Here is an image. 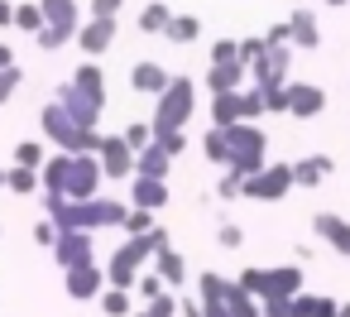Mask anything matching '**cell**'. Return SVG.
<instances>
[{"label":"cell","instance_id":"cell-25","mask_svg":"<svg viewBox=\"0 0 350 317\" xmlns=\"http://www.w3.org/2000/svg\"><path fill=\"white\" fill-rule=\"evenodd\" d=\"M168 168H173V154L154 140L149 149H139V159H135V173L139 178H168Z\"/></svg>","mask_w":350,"mask_h":317},{"label":"cell","instance_id":"cell-9","mask_svg":"<svg viewBox=\"0 0 350 317\" xmlns=\"http://www.w3.org/2000/svg\"><path fill=\"white\" fill-rule=\"evenodd\" d=\"M63 288H68V298H72V303H101V293L111 288V279H106V269L92 259V264L63 269Z\"/></svg>","mask_w":350,"mask_h":317},{"label":"cell","instance_id":"cell-61","mask_svg":"<svg viewBox=\"0 0 350 317\" xmlns=\"http://www.w3.org/2000/svg\"><path fill=\"white\" fill-rule=\"evenodd\" d=\"M135 317H139V312H135Z\"/></svg>","mask_w":350,"mask_h":317},{"label":"cell","instance_id":"cell-58","mask_svg":"<svg viewBox=\"0 0 350 317\" xmlns=\"http://www.w3.org/2000/svg\"><path fill=\"white\" fill-rule=\"evenodd\" d=\"M5 173H10V168H0V192H5Z\"/></svg>","mask_w":350,"mask_h":317},{"label":"cell","instance_id":"cell-54","mask_svg":"<svg viewBox=\"0 0 350 317\" xmlns=\"http://www.w3.org/2000/svg\"><path fill=\"white\" fill-rule=\"evenodd\" d=\"M269 44H293V25L288 20H278V25H269V34H264Z\"/></svg>","mask_w":350,"mask_h":317},{"label":"cell","instance_id":"cell-23","mask_svg":"<svg viewBox=\"0 0 350 317\" xmlns=\"http://www.w3.org/2000/svg\"><path fill=\"white\" fill-rule=\"evenodd\" d=\"M302 264L293 259V264H273L269 269V298H297L302 293Z\"/></svg>","mask_w":350,"mask_h":317},{"label":"cell","instance_id":"cell-36","mask_svg":"<svg viewBox=\"0 0 350 317\" xmlns=\"http://www.w3.org/2000/svg\"><path fill=\"white\" fill-rule=\"evenodd\" d=\"M235 283H240V288H250L254 298H269V269H264V264L240 269V274H235Z\"/></svg>","mask_w":350,"mask_h":317},{"label":"cell","instance_id":"cell-21","mask_svg":"<svg viewBox=\"0 0 350 317\" xmlns=\"http://www.w3.org/2000/svg\"><path fill=\"white\" fill-rule=\"evenodd\" d=\"M331 168H336V159L331 154H312V159H293V183L297 188H321L326 178H331Z\"/></svg>","mask_w":350,"mask_h":317},{"label":"cell","instance_id":"cell-6","mask_svg":"<svg viewBox=\"0 0 350 317\" xmlns=\"http://www.w3.org/2000/svg\"><path fill=\"white\" fill-rule=\"evenodd\" d=\"M230 168L245 173V178L269 168V135H264V125H254V121L230 125Z\"/></svg>","mask_w":350,"mask_h":317},{"label":"cell","instance_id":"cell-41","mask_svg":"<svg viewBox=\"0 0 350 317\" xmlns=\"http://www.w3.org/2000/svg\"><path fill=\"white\" fill-rule=\"evenodd\" d=\"M216 197H221V202H235V197H245V173L226 168V173H221V183H216Z\"/></svg>","mask_w":350,"mask_h":317},{"label":"cell","instance_id":"cell-59","mask_svg":"<svg viewBox=\"0 0 350 317\" xmlns=\"http://www.w3.org/2000/svg\"><path fill=\"white\" fill-rule=\"evenodd\" d=\"M326 5H350V0H326Z\"/></svg>","mask_w":350,"mask_h":317},{"label":"cell","instance_id":"cell-27","mask_svg":"<svg viewBox=\"0 0 350 317\" xmlns=\"http://www.w3.org/2000/svg\"><path fill=\"white\" fill-rule=\"evenodd\" d=\"M173 5H168V0H149V5L139 10V29L144 34H168V25H173Z\"/></svg>","mask_w":350,"mask_h":317},{"label":"cell","instance_id":"cell-7","mask_svg":"<svg viewBox=\"0 0 350 317\" xmlns=\"http://www.w3.org/2000/svg\"><path fill=\"white\" fill-rule=\"evenodd\" d=\"M293 188H297L293 183V159H273L269 168H259V173L245 178V197L250 202H283Z\"/></svg>","mask_w":350,"mask_h":317},{"label":"cell","instance_id":"cell-10","mask_svg":"<svg viewBox=\"0 0 350 317\" xmlns=\"http://www.w3.org/2000/svg\"><path fill=\"white\" fill-rule=\"evenodd\" d=\"M269 44V39H264ZM288 68H293V44H269L264 58L250 68V82L259 87H273V82H288Z\"/></svg>","mask_w":350,"mask_h":317},{"label":"cell","instance_id":"cell-26","mask_svg":"<svg viewBox=\"0 0 350 317\" xmlns=\"http://www.w3.org/2000/svg\"><path fill=\"white\" fill-rule=\"evenodd\" d=\"M154 269H159V274H163V283H168V288H173V293H178V288H183V283H187V259H183V255H178V250H173V245H168V250H163V255H154Z\"/></svg>","mask_w":350,"mask_h":317},{"label":"cell","instance_id":"cell-34","mask_svg":"<svg viewBox=\"0 0 350 317\" xmlns=\"http://www.w3.org/2000/svg\"><path fill=\"white\" fill-rule=\"evenodd\" d=\"M101 312H106V317H135L130 288H106V293H101Z\"/></svg>","mask_w":350,"mask_h":317},{"label":"cell","instance_id":"cell-28","mask_svg":"<svg viewBox=\"0 0 350 317\" xmlns=\"http://www.w3.org/2000/svg\"><path fill=\"white\" fill-rule=\"evenodd\" d=\"M68 164H72V154H49V164L39 168V178H44V192H58L63 197V188H68Z\"/></svg>","mask_w":350,"mask_h":317},{"label":"cell","instance_id":"cell-39","mask_svg":"<svg viewBox=\"0 0 350 317\" xmlns=\"http://www.w3.org/2000/svg\"><path fill=\"white\" fill-rule=\"evenodd\" d=\"M240 101H245V121H259V116L269 111V101H264V87H259V82L240 87Z\"/></svg>","mask_w":350,"mask_h":317},{"label":"cell","instance_id":"cell-1","mask_svg":"<svg viewBox=\"0 0 350 317\" xmlns=\"http://www.w3.org/2000/svg\"><path fill=\"white\" fill-rule=\"evenodd\" d=\"M44 216H49L58 231H106V226H125L130 202H120V197H87V202H72V197L44 192Z\"/></svg>","mask_w":350,"mask_h":317},{"label":"cell","instance_id":"cell-31","mask_svg":"<svg viewBox=\"0 0 350 317\" xmlns=\"http://www.w3.org/2000/svg\"><path fill=\"white\" fill-rule=\"evenodd\" d=\"M202 154H206L211 164H221V168H230V130H221V125H211V130L202 135Z\"/></svg>","mask_w":350,"mask_h":317},{"label":"cell","instance_id":"cell-30","mask_svg":"<svg viewBox=\"0 0 350 317\" xmlns=\"http://www.w3.org/2000/svg\"><path fill=\"white\" fill-rule=\"evenodd\" d=\"M168 44H178V49H187V44H197L202 39V15H173V25H168V34H163Z\"/></svg>","mask_w":350,"mask_h":317},{"label":"cell","instance_id":"cell-37","mask_svg":"<svg viewBox=\"0 0 350 317\" xmlns=\"http://www.w3.org/2000/svg\"><path fill=\"white\" fill-rule=\"evenodd\" d=\"M120 135H125V144L139 154V149H149V144H154V121H130Z\"/></svg>","mask_w":350,"mask_h":317},{"label":"cell","instance_id":"cell-53","mask_svg":"<svg viewBox=\"0 0 350 317\" xmlns=\"http://www.w3.org/2000/svg\"><path fill=\"white\" fill-rule=\"evenodd\" d=\"M264 317H293V298H264Z\"/></svg>","mask_w":350,"mask_h":317},{"label":"cell","instance_id":"cell-5","mask_svg":"<svg viewBox=\"0 0 350 317\" xmlns=\"http://www.w3.org/2000/svg\"><path fill=\"white\" fill-rule=\"evenodd\" d=\"M197 111V82L192 77H173L163 97H154V135L159 130H187Z\"/></svg>","mask_w":350,"mask_h":317},{"label":"cell","instance_id":"cell-49","mask_svg":"<svg viewBox=\"0 0 350 317\" xmlns=\"http://www.w3.org/2000/svg\"><path fill=\"white\" fill-rule=\"evenodd\" d=\"M240 58V39H216L211 44V63H235Z\"/></svg>","mask_w":350,"mask_h":317},{"label":"cell","instance_id":"cell-4","mask_svg":"<svg viewBox=\"0 0 350 317\" xmlns=\"http://www.w3.org/2000/svg\"><path fill=\"white\" fill-rule=\"evenodd\" d=\"M53 101H63L82 125H96V121H101V111H106V73L96 68V58L77 63L72 82H63Z\"/></svg>","mask_w":350,"mask_h":317},{"label":"cell","instance_id":"cell-11","mask_svg":"<svg viewBox=\"0 0 350 317\" xmlns=\"http://www.w3.org/2000/svg\"><path fill=\"white\" fill-rule=\"evenodd\" d=\"M96 159H101L106 178H116V183H130V178H135V159H139V154H135V149L125 144V135H106V140H101V154H96Z\"/></svg>","mask_w":350,"mask_h":317},{"label":"cell","instance_id":"cell-38","mask_svg":"<svg viewBox=\"0 0 350 317\" xmlns=\"http://www.w3.org/2000/svg\"><path fill=\"white\" fill-rule=\"evenodd\" d=\"M15 164H20V168H44L49 154H44L39 140H20V144H15Z\"/></svg>","mask_w":350,"mask_h":317},{"label":"cell","instance_id":"cell-51","mask_svg":"<svg viewBox=\"0 0 350 317\" xmlns=\"http://www.w3.org/2000/svg\"><path fill=\"white\" fill-rule=\"evenodd\" d=\"M178 317H206L202 298H197V293H183V298H178Z\"/></svg>","mask_w":350,"mask_h":317},{"label":"cell","instance_id":"cell-33","mask_svg":"<svg viewBox=\"0 0 350 317\" xmlns=\"http://www.w3.org/2000/svg\"><path fill=\"white\" fill-rule=\"evenodd\" d=\"M336 312V298H326V293H297L293 298V317H331Z\"/></svg>","mask_w":350,"mask_h":317},{"label":"cell","instance_id":"cell-32","mask_svg":"<svg viewBox=\"0 0 350 317\" xmlns=\"http://www.w3.org/2000/svg\"><path fill=\"white\" fill-rule=\"evenodd\" d=\"M5 192H15V197L44 192V178H39V168H20V164H10V173H5Z\"/></svg>","mask_w":350,"mask_h":317},{"label":"cell","instance_id":"cell-2","mask_svg":"<svg viewBox=\"0 0 350 317\" xmlns=\"http://www.w3.org/2000/svg\"><path fill=\"white\" fill-rule=\"evenodd\" d=\"M168 245H173V236H168L163 226H154L149 236H125V240L116 245L111 264H106L111 288H135V283H139V274L154 264V255H163Z\"/></svg>","mask_w":350,"mask_h":317},{"label":"cell","instance_id":"cell-14","mask_svg":"<svg viewBox=\"0 0 350 317\" xmlns=\"http://www.w3.org/2000/svg\"><path fill=\"white\" fill-rule=\"evenodd\" d=\"M226 293H230V279H226V274H216V269H202V274H197V298H202L206 317H230Z\"/></svg>","mask_w":350,"mask_h":317},{"label":"cell","instance_id":"cell-55","mask_svg":"<svg viewBox=\"0 0 350 317\" xmlns=\"http://www.w3.org/2000/svg\"><path fill=\"white\" fill-rule=\"evenodd\" d=\"M0 29H15V5L10 0H0Z\"/></svg>","mask_w":350,"mask_h":317},{"label":"cell","instance_id":"cell-19","mask_svg":"<svg viewBox=\"0 0 350 317\" xmlns=\"http://www.w3.org/2000/svg\"><path fill=\"white\" fill-rule=\"evenodd\" d=\"M130 207H144V212H163L168 207V178H130Z\"/></svg>","mask_w":350,"mask_h":317},{"label":"cell","instance_id":"cell-8","mask_svg":"<svg viewBox=\"0 0 350 317\" xmlns=\"http://www.w3.org/2000/svg\"><path fill=\"white\" fill-rule=\"evenodd\" d=\"M101 183H106V168H101V159H96V154H72V164H68V188H63V197H72V202L101 197Z\"/></svg>","mask_w":350,"mask_h":317},{"label":"cell","instance_id":"cell-17","mask_svg":"<svg viewBox=\"0 0 350 317\" xmlns=\"http://www.w3.org/2000/svg\"><path fill=\"white\" fill-rule=\"evenodd\" d=\"M53 259H58V269L92 264V231H63L58 245H53Z\"/></svg>","mask_w":350,"mask_h":317},{"label":"cell","instance_id":"cell-43","mask_svg":"<svg viewBox=\"0 0 350 317\" xmlns=\"http://www.w3.org/2000/svg\"><path fill=\"white\" fill-rule=\"evenodd\" d=\"M135 288H139V298H144V303H149V298H159V293H168V283H163V274H159V269H144Z\"/></svg>","mask_w":350,"mask_h":317},{"label":"cell","instance_id":"cell-13","mask_svg":"<svg viewBox=\"0 0 350 317\" xmlns=\"http://www.w3.org/2000/svg\"><path fill=\"white\" fill-rule=\"evenodd\" d=\"M326 111V92L317 82H288V116L293 121H312Z\"/></svg>","mask_w":350,"mask_h":317},{"label":"cell","instance_id":"cell-18","mask_svg":"<svg viewBox=\"0 0 350 317\" xmlns=\"http://www.w3.org/2000/svg\"><path fill=\"white\" fill-rule=\"evenodd\" d=\"M312 236H321L336 255H350V221L340 212H317L312 216Z\"/></svg>","mask_w":350,"mask_h":317},{"label":"cell","instance_id":"cell-22","mask_svg":"<svg viewBox=\"0 0 350 317\" xmlns=\"http://www.w3.org/2000/svg\"><path fill=\"white\" fill-rule=\"evenodd\" d=\"M288 25H293V49H317L321 44V25L312 15V5H293Z\"/></svg>","mask_w":350,"mask_h":317},{"label":"cell","instance_id":"cell-35","mask_svg":"<svg viewBox=\"0 0 350 317\" xmlns=\"http://www.w3.org/2000/svg\"><path fill=\"white\" fill-rule=\"evenodd\" d=\"M49 20H44V5H39V0H34V5H15V29L20 34H39Z\"/></svg>","mask_w":350,"mask_h":317},{"label":"cell","instance_id":"cell-56","mask_svg":"<svg viewBox=\"0 0 350 317\" xmlns=\"http://www.w3.org/2000/svg\"><path fill=\"white\" fill-rule=\"evenodd\" d=\"M5 68H15V49H10V44H0V73H5Z\"/></svg>","mask_w":350,"mask_h":317},{"label":"cell","instance_id":"cell-50","mask_svg":"<svg viewBox=\"0 0 350 317\" xmlns=\"http://www.w3.org/2000/svg\"><path fill=\"white\" fill-rule=\"evenodd\" d=\"M264 49H269L264 39H240V63H245V68H254V63L264 58Z\"/></svg>","mask_w":350,"mask_h":317},{"label":"cell","instance_id":"cell-45","mask_svg":"<svg viewBox=\"0 0 350 317\" xmlns=\"http://www.w3.org/2000/svg\"><path fill=\"white\" fill-rule=\"evenodd\" d=\"M216 245H221V250H240V245H245V231H240L235 221H221V226H216Z\"/></svg>","mask_w":350,"mask_h":317},{"label":"cell","instance_id":"cell-48","mask_svg":"<svg viewBox=\"0 0 350 317\" xmlns=\"http://www.w3.org/2000/svg\"><path fill=\"white\" fill-rule=\"evenodd\" d=\"M20 82H25V73H20V63L15 68H5V73H0V106H5L15 92H20Z\"/></svg>","mask_w":350,"mask_h":317},{"label":"cell","instance_id":"cell-40","mask_svg":"<svg viewBox=\"0 0 350 317\" xmlns=\"http://www.w3.org/2000/svg\"><path fill=\"white\" fill-rule=\"evenodd\" d=\"M139 317H178V293L168 288V293H159V298H149V303L139 307Z\"/></svg>","mask_w":350,"mask_h":317},{"label":"cell","instance_id":"cell-60","mask_svg":"<svg viewBox=\"0 0 350 317\" xmlns=\"http://www.w3.org/2000/svg\"><path fill=\"white\" fill-rule=\"evenodd\" d=\"M293 5H307V0H293Z\"/></svg>","mask_w":350,"mask_h":317},{"label":"cell","instance_id":"cell-44","mask_svg":"<svg viewBox=\"0 0 350 317\" xmlns=\"http://www.w3.org/2000/svg\"><path fill=\"white\" fill-rule=\"evenodd\" d=\"M58 236H63V231H58L49 216H39V221H34V245H39V250H53V245H58Z\"/></svg>","mask_w":350,"mask_h":317},{"label":"cell","instance_id":"cell-46","mask_svg":"<svg viewBox=\"0 0 350 317\" xmlns=\"http://www.w3.org/2000/svg\"><path fill=\"white\" fill-rule=\"evenodd\" d=\"M264 101H269V111H273V116H288V82L264 87Z\"/></svg>","mask_w":350,"mask_h":317},{"label":"cell","instance_id":"cell-47","mask_svg":"<svg viewBox=\"0 0 350 317\" xmlns=\"http://www.w3.org/2000/svg\"><path fill=\"white\" fill-rule=\"evenodd\" d=\"M154 140H159V144H163L173 159H178V154H187V130H159Z\"/></svg>","mask_w":350,"mask_h":317},{"label":"cell","instance_id":"cell-16","mask_svg":"<svg viewBox=\"0 0 350 317\" xmlns=\"http://www.w3.org/2000/svg\"><path fill=\"white\" fill-rule=\"evenodd\" d=\"M168 82H173V73H168L163 63H154V58H139V63L130 68V87H135L139 97H163Z\"/></svg>","mask_w":350,"mask_h":317},{"label":"cell","instance_id":"cell-15","mask_svg":"<svg viewBox=\"0 0 350 317\" xmlns=\"http://www.w3.org/2000/svg\"><path fill=\"white\" fill-rule=\"evenodd\" d=\"M39 5H44L49 29H58L68 44H77V29H82V10H77V0H39Z\"/></svg>","mask_w":350,"mask_h":317},{"label":"cell","instance_id":"cell-24","mask_svg":"<svg viewBox=\"0 0 350 317\" xmlns=\"http://www.w3.org/2000/svg\"><path fill=\"white\" fill-rule=\"evenodd\" d=\"M240 121H245V101H240V92H221V97H211V125L230 130V125H240Z\"/></svg>","mask_w":350,"mask_h":317},{"label":"cell","instance_id":"cell-42","mask_svg":"<svg viewBox=\"0 0 350 317\" xmlns=\"http://www.w3.org/2000/svg\"><path fill=\"white\" fill-rule=\"evenodd\" d=\"M154 226H159V221H154V212H144V207H130V216H125V226H120V231H125V236H149Z\"/></svg>","mask_w":350,"mask_h":317},{"label":"cell","instance_id":"cell-52","mask_svg":"<svg viewBox=\"0 0 350 317\" xmlns=\"http://www.w3.org/2000/svg\"><path fill=\"white\" fill-rule=\"evenodd\" d=\"M120 5L125 0H92V15L96 20H120Z\"/></svg>","mask_w":350,"mask_h":317},{"label":"cell","instance_id":"cell-29","mask_svg":"<svg viewBox=\"0 0 350 317\" xmlns=\"http://www.w3.org/2000/svg\"><path fill=\"white\" fill-rule=\"evenodd\" d=\"M226 307H230V317H264V298H254V293H250V288H240L235 279H230Z\"/></svg>","mask_w":350,"mask_h":317},{"label":"cell","instance_id":"cell-3","mask_svg":"<svg viewBox=\"0 0 350 317\" xmlns=\"http://www.w3.org/2000/svg\"><path fill=\"white\" fill-rule=\"evenodd\" d=\"M39 125H44V140L53 144V149H63V154H101V130L96 125H82L63 101H49L44 111H39Z\"/></svg>","mask_w":350,"mask_h":317},{"label":"cell","instance_id":"cell-57","mask_svg":"<svg viewBox=\"0 0 350 317\" xmlns=\"http://www.w3.org/2000/svg\"><path fill=\"white\" fill-rule=\"evenodd\" d=\"M331 317H350V303H336V312Z\"/></svg>","mask_w":350,"mask_h":317},{"label":"cell","instance_id":"cell-12","mask_svg":"<svg viewBox=\"0 0 350 317\" xmlns=\"http://www.w3.org/2000/svg\"><path fill=\"white\" fill-rule=\"evenodd\" d=\"M120 39V20H82V29H77V49L87 53V58H101L111 44Z\"/></svg>","mask_w":350,"mask_h":317},{"label":"cell","instance_id":"cell-20","mask_svg":"<svg viewBox=\"0 0 350 317\" xmlns=\"http://www.w3.org/2000/svg\"><path fill=\"white\" fill-rule=\"evenodd\" d=\"M245 82H250V68H245L240 58H235V63H211V68H206V92H211V97L240 92Z\"/></svg>","mask_w":350,"mask_h":317}]
</instances>
